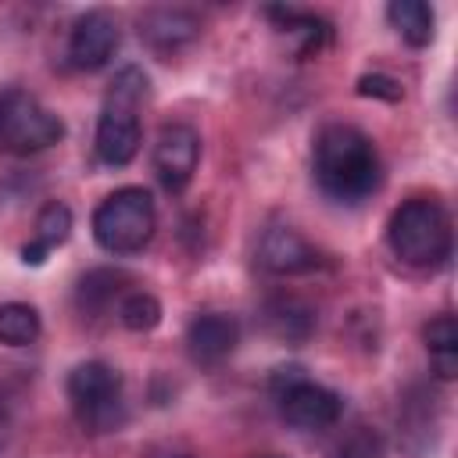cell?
Wrapping results in <instances>:
<instances>
[{"label":"cell","instance_id":"9a60e30c","mask_svg":"<svg viewBox=\"0 0 458 458\" xmlns=\"http://www.w3.org/2000/svg\"><path fill=\"white\" fill-rule=\"evenodd\" d=\"M422 340H426V351L433 358V369L440 379H454L458 372V326L451 315H437L433 322H426L422 329Z\"/></svg>","mask_w":458,"mask_h":458},{"label":"cell","instance_id":"ac0fdd59","mask_svg":"<svg viewBox=\"0 0 458 458\" xmlns=\"http://www.w3.org/2000/svg\"><path fill=\"white\" fill-rule=\"evenodd\" d=\"M125 279H129V276L118 272V268H93V272H86V276L79 279V290H75L79 308L89 311V315L104 311L107 304H114V297L122 293V283H125Z\"/></svg>","mask_w":458,"mask_h":458},{"label":"cell","instance_id":"3957f363","mask_svg":"<svg viewBox=\"0 0 458 458\" xmlns=\"http://www.w3.org/2000/svg\"><path fill=\"white\" fill-rule=\"evenodd\" d=\"M390 250L411 268H437L451 254V218L429 197L404 200L386 225Z\"/></svg>","mask_w":458,"mask_h":458},{"label":"cell","instance_id":"7402d4cb","mask_svg":"<svg viewBox=\"0 0 458 458\" xmlns=\"http://www.w3.org/2000/svg\"><path fill=\"white\" fill-rule=\"evenodd\" d=\"M361 97H383V100H401V82L390 75H361L358 79Z\"/></svg>","mask_w":458,"mask_h":458},{"label":"cell","instance_id":"6da1fadb","mask_svg":"<svg viewBox=\"0 0 458 458\" xmlns=\"http://www.w3.org/2000/svg\"><path fill=\"white\" fill-rule=\"evenodd\" d=\"M315 182L340 204H361L383 182V161L376 143L354 125H326L311 150Z\"/></svg>","mask_w":458,"mask_h":458},{"label":"cell","instance_id":"7a4b0ae2","mask_svg":"<svg viewBox=\"0 0 458 458\" xmlns=\"http://www.w3.org/2000/svg\"><path fill=\"white\" fill-rule=\"evenodd\" d=\"M147 97V75L140 68H122L104 97L97 118V157L111 168H122L140 150V104Z\"/></svg>","mask_w":458,"mask_h":458},{"label":"cell","instance_id":"ffe728a7","mask_svg":"<svg viewBox=\"0 0 458 458\" xmlns=\"http://www.w3.org/2000/svg\"><path fill=\"white\" fill-rule=\"evenodd\" d=\"M118 318L125 329L132 333H150L157 322H161V301L154 293H143V290H132L118 301Z\"/></svg>","mask_w":458,"mask_h":458},{"label":"cell","instance_id":"4fadbf2b","mask_svg":"<svg viewBox=\"0 0 458 458\" xmlns=\"http://www.w3.org/2000/svg\"><path fill=\"white\" fill-rule=\"evenodd\" d=\"M68 236H72V211H68V204H61V200L43 204L39 215H36L32 243L21 247V261H25V265H43L47 254L57 250Z\"/></svg>","mask_w":458,"mask_h":458},{"label":"cell","instance_id":"8992f818","mask_svg":"<svg viewBox=\"0 0 458 458\" xmlns=\"http://www.w3.org/2000/svg\"><path fill=\"white\" fill-rule=\"evenodd\" d=\"M64 136V122L25 89H0V147L29 157L54 147Z\"/></svg>","mask_w":458,"mask_h":458},{"label":"cell","instance_id":"7c38bea8","mask_svg":"<svg viewBox=\"0 0 458 458\" xmlns=\"http://www.w3.org/2000/svg\"><path fill=\"white\" fill-rule=\"evenodd\" d=\"M197 32H200V21L182 7H157L140 18V36L154 50H175V47L197 39Z\"/></svg>","mask_w":458,"mask_h":458},{"label":"cell","instance_id":"8fae6325","mask_svg":"<svg viewBox=\"0 0 458 458\" xmlns=\"http://www.w3.org/2000/svg\"><path fill=\"white\" fill-rule=\"evenodd\" d=\"M240 344V322L225 311H204L186 326V351L197 365H218Z\"/></svg>","mask_w":458,"mask_h":458},{"label":"cell","instance_id":"5b68a950","mask_svg":"<svg viewBox=\"0 0 458 458\" xmlns=\"http://www.w3.org/2000/svg\"><path fill=\"white\" fill-rule=\"evenodd\" d=\"M68 401L89 433H111L125 422L122 376L107 361H82L68 372Z\"/></svg>","mask_w":458,"mask_h":458},{"label":"cell","instance_id":"cb8c5ba5","mask_svg":"<svg viewBox=\"0 0 458 458\" xmlns=\"http://www.w3.org/2000/svg\"><path fill=\"white\" fill-rule=\"evenodd\" d=\"M179 458H186V454H179Z\"/></svg>","mask_w":458,"mask_h":458},{"label":"cell","instance_id":"277c9868","mask_svg":"<svg viewBox=\"0 0 458 458\" xmlns=\"http://www.w3.org/2000/svg\"><path fill=\"white\" fill-rule=\"evenodd\" d=\"M157 229L154 197L143 186H122L107 193L93 211V236L107 254H136Z\"/></svg>","mask_w":458,"mask_h":458},{"label":"cell","instance_id":"ba28073f","mask_svg":"<svg viewBox=\"0 0 458 458\" xmlns=\"http://www.w3.org/2000/svg\"><path fill=\"white\" fill-rule=\"evenodd\" d=\"M197 161H200V136L182 125V122H172L157 132V143H154V172L161 179V186L168 193H182L197 172Z\"/></svg>","mask_w":458,"mask_h":458},{"label":"cell","instance_id":"e0dca14e","mask_svg":"<svg viewBox=\"0 0 458 458\" xmlns=\"http://www.w3.org/2000/svg\"><path fill=\"white\" fill-rule=\"evenodd\" d=\"M268 14L279 21V29H286L290 36H297V54L301 57H311L326 47L329 39V25L315 14H301V11H290V7H268Z\"/></svg>","mask_w":458,"mask_h":458},{"label":"cell","instance_id":"d6986e66","mask_svg":"<svg viewBox=\"0 0 458 458\" xmlns=\"http://www.w3.org/2000/svg\"><path fill=\"white\" fill-rule=\"evenodd\" d=\"M39 336V311L21 301L0 304V344L7 347H25Z\"/></svg>","mask_w":458,"mask_h":458},{"label":"cell","instance_id":"2e32d148","mask_svg":"<svg viewBox=\"0 0 458 458\" xmlns=\"http://www.w3.org/2000/svg\"><path fill=\"white\" fill-rule=\"evenodd\" d=\"M386 21L411 47H426L433 39V7L422 4V0H394L386 7Z\"/></svg>","mask_w":458,"mask_h":458},{"label":"cell","instance_id":"30bf717a","mask_svg":"<svg viewBox=\"0 0 458 458\" xmlns=\"http://www.w3.org/2000/svg\"><path fill=\"white\" fill-rule=\"evenodd\" d=\"M258 265L272 276H297V272H311L318 265V250L290 225H272L265 229L261 243H258Z\"/></svg>","mask_w":458,"mask_h":458},{"label":"cell","instance_id":"52a82bcc","mask_svg":"<svg viewBox=\"0 0 458 458\" xmlns=\"http://www.w3.org/2000/svg\"><path fill=\"white\" fill-rule=\"evenodd\" d=\"M268 386H272V397L279 401L283 419L297 429H326V426H336V419L344 415V397L336 390L308 379L304 369H297V365L276 369Z\"/></svg>","mask_w":458,"mask_h":458},{"label":"cell","instance_id":"44dd1931","mask_svg":"<svg viewBox=\"0 0 458 458\" xmlns=\"http://www.w3.org/2000/svg\"><path fill=\"white\" fill-rule=\"evenodd\" d=\"M336 458H386V440H383L379 429L358 426V429H351V433L340 440Z\"/></svg>","mask_w":458,"mask_h":458},{"label":"cell","instance_id":"9c48e42d","mask_svg":"<svg viewBox=\"0 0 458 458\" xmlns=\"http://www.w3.org/2000/svg\"><path fill=\"white\" fill-rule=\"evenodd\" d=\"M118 50V21L107 11H86L68 36V61L79 72H100Z\"/></svg>","mask_w":458,"mask_h":458},{"label":"cell","instance_id":"5bb4252c","mask_svg":"<svg viewBox=\"0 0 458 458\" xmlns=\"http://www.w3.org/2000/svg\"><path fill=\"white\" fill-rule=\"evenodd\" d=\"M265 326L279 340H304L315 329V311L297 297H272L265 304Z\"/></svg>","mask_w":458,"mask_h":458},{"label":"cell","instance_id":"603a6c76","mask_svg":"<svg viewBox=\"0 0 458 458\" xmlns=\"http://www.w3.org/2000/svg\"><path fill=\"white\" fill-rule=\"evenodd\" d=\"M258 458H283V454H258Z\"/></svg>","mask_w":458,"mask_h":458}]
</instances>
